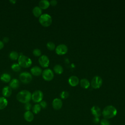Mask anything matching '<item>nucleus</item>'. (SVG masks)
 <instances>
[{
  "instance_id": "4be33fe9",
  "label": "nucleus",
  "mask_w": 125,
  "mask_h": 125,
  "mask_svg": "<svg viewBox=\"0 0 125 125\" xmlns=\"http://www.w3.org/2000/svg\"><path fill=\"white\" fill-rule=\"evenodd\" d=\"M90 82L87 79L83 78L80 81V85L83 88L86 89L88 88L90 86Z\"/></svg>"
},
{
  "instance_id": "c756f323",
  "label": "nucleus",
  "mask_w": 125,
  "mask_h": 125,
  "mask_svg": "<svg viewBox=\"0 0 125 125\" xmlns=\"http://www.w3.org/2000/svg\"><path fill=\"white\" fill-rule=\"evenodd\" d=\"M101 125H110L109 121L106 119H103L100 121Z\"/></svg>"
},
{
  "instance_id": "f3484780",
  "label": "nucleus",
  "mask_w": 125,
  "mask_h": 125,
  "mask_svg": "<svg viewBox=\"0 0 125 125\" xmlns=\"http://www.w3.org/2000/svg\"><path fill=\"white\" fill-rule=\"evenodd\" d=\"M20 85L19 81L17 79H13L11 80L9 83V86L11 89H17Z\"/></svg>"
},
{
  "instance_id": "20e7f679",
  "label": "nucleus",
  "mask_w": 125,
  "mask_h": 125,
  "mask_svg": "<svg viewBox=\"0 0 125 125\" xmlns=\"http://www.w3.org/2000/svg\"><path fill=\"white\" fill-rule=\"evenodd\" d=\"M39 21L44 27L50 26L52 22V19L50 15L48 14H43L39 17Z\"/></svg>"
},
{
  "instance_id": "9d476101",
  "label": "nucleus",
  "mask_w": 125,
  "mask_h": 125,
  "mask_svg": "<svg viewBox=\"0 0 125 125\" xmlns=\"http://www.w3.org/2000/svg\"><path fill=\"white\" fill-rule=\"evenodd\" d=\"M38 61L40 65L42 67H47L49 64V59L48 57L45 55L41 56Z\"/></svg>"
},
{
  "instance_id": "473e14b6",
  "label": "nucleus",
  "mask_w": 125,
  "mask_h": 125,
  "mask_svg": "<svg viewBox=\"0 0 125 125\" xmlns=\"http://www.w3.org/2000/svg\"><path fill=\"white\" fill-rule=\"evenodd\" d=\"M50 4H51L52 6H55L57 5L58 1L56 0H52L50 2Z\"/></svg>"
},
{
  "instance_id": "0eeeda50",
  "label": "nucleus",
  "mask_w": 125,
  "mask_h": 125,
  "mask_svg": "<svg viewBox=\"0 0 125 125\" xmlns=\"http://www.w3.org/2000/svg\"><path fill=\"white\" fill-rule=\"evenodd\" d=\"M102 84L103 80L102 78L99 76H94L91 81V85L95 89L100 88L102 86Z\"/></svg>"
},
{
  "instance_id": "aec40b11",
  "label": "nucleus",
  "mask_w": 125,
  "mask_h": 125,
  "mask_svg": "<svg viewBox=\"0 0 125 125\" xmlns=\"http://www.w3.org/2000/svg\"><path fill=\"white\" fill-rule=\"evenodd\" d=\"M0 80L4 83H8L11 81V76L8 73H3L0 77Z\"/></svg>"
},
{
  "instance_id": "c85d7f7f",
  "label": "nucleus",
  "mask_w": 125,
  "mask_h": 125,
  "mask_svg": "<svg viewBox=\"0 0 125 125\" xmlns=\"http://www.w3.org/2000/svg\"><path fill=\"white\" fill-rule=\"evenodd\" d=\"M69 96V93L66 91H62L60 94V97L62 99H66Z\"/></svg>"
},
{
  "instance_id": "e433bc0d",
  "label": "nucleus",
  "mask_w": 125,
  "mask_h": 125,
  "mask_svg": "<svg viewBox=\"0 0 125 125\" xmlns=\"http://www.w3.org/2000/svg\"><path fill=\"white\" fill-rule=\"evenodd\" d=\"M9 1L11 3H12V4H15L16 2V0H10Z\"/></svg>"
},
{
  "instance_id": "2eb2a0df",
  "label": "nucleus",
  "mask_w": 125,
  "mask_h": 125,
  "mask_svg": "<svg viewBox=\"0 0 125 125\" xmlns=\"http://www.w3.org/2000/svg\"><path fill=\"white\" fill-rule=\"evenodd\" d=\"M31 74L35 76H39L42 74V69L38 66H34L30 69Z\"/></svg>"
},
{
  "instance_id": "bb28decb",
  "label": "nucleus",
  "mask_w": 125,
  "mask_h": 125,
  "mask_svg": "<svg viewBox=\"0 0 125 125\" xmlns=\"http://www.w3.org/2000/svg\"><path fill=\"white\" fill-rule=\"evenodd\" d=\"M46 47L49 50H53L55 48V44L52 42H49L46 44Z\"/></svg>"
},
{
  "instance_id": "393cba45",
  "label": "nucleus",
  "mask_w": 125,
  "mask_h": 125,
  "mask_svg": "<svg viewBox=\"0 0 125 125\" xmlns=\"http://www.w3.org/2000/svg\"><path fill=\"white\" fill-rule=\"evenodd\" d=\"M41 107L40 105V104H35L32 107V111L34 113V114H38L39 113L40 111H41Z\"/></svg>"
},
{
  "instance_id": "72a5a7b5",
  "label": "nucleus",
  "mask_w": 125,
  "mask_h": 125,
  "mask_svg": "<svg viewBox=\"0 0 125 125\" xmlns=\"http://www.w3.org/2000/svg\"><path fill=\"white\" fill-rule=\"evenodd\" d=\"M93 122L95 124H98L100 122L99 118L98 117H94V118L93 119Z\"/></svg>"
},
{
  "instance_id": "9b49d317",
  "label": "nucleus",
  "mask_w": 125,
  "mask_h": 125,
  "mask_svg": "<svg viewBox=\"0 0 125 125\" xmlns=\"http://www.w3.org/2000/svg\"><path fill=\"white\" fill-rule=\"evenodd\" d=\"M62 106V102L59 98H55L52 102L53 108L55 110L60 109Z\"/></svg>"
},
{
  "instance_id": "6ab92c4d",
  "label": "nucleus",
  "mask_w": 125,
  "mask_h": 125,
  "mask_svg": "<svg viewBox=\"0 0 125 125\" xmlns=\"http://www.w3.org/2000/svg\"><path fill=\"white\" fill-rule=\"evenodd\" d=\"M32 12L35 17L39 18L42 15V9H41L39 6H35L33 8Z\"/></svg>"
},
{
  "instance_id": "412c9836",
  "label": "nucleus",
  "mask_w": 125,
  "mask_h": 125,
  "mask_svg": "<svg viewBox=\"0 0 125 125\" xmlns=\"http://www.w3.org/2000/svg\"><path fill=\"white\" fill-rule=\"evenodd\" d=\"M8 104V101L4 97H0V110L5 108Z\"/></svg>"
},
{
  "instance_id": "f8f14e48",
  "label": "nucleus",
  "mask_w": 125,
  "mask_h": 125,
  "mask_svg": "<svg viewBox=\"0 0 125 125\" xmlns=\"http://www.w3.org/2000/svg\"><path fill=\"white\" fill-rule=\"evenodd\" d=\"M91 112L94 117L99 118L102 114V111L100 108L97 105H94L91 107Z\"/></svg>"
},
{
  "instance_id": "4468645a",
  "label": "nucleus",
  "mask_w": 125,
  "mask_h": 125,
  "mask_svg": "<svg viewBox=\"0 0 125 125\" xmlns=\"http://www.w3.org/2000/svg\"><path fill=\"white\" fill-rule=\"evenodd\" d=\"M12 89L9 86H5L2 89V94L3 97L5 98L10 97L12 94Z\"/></svg>"
},
{
  "instance_id": "c9c22d12",
  "label": "nucleus",
  "mask_w": 125,
  "mask_h": 125,
  "mask_svg": "<svg viewBox=\"0 0 125 125\" xmlns=\"http://www.w3.org/2000/svg\"><path fill=\"white\" fill-rule=\"evenodd\" d=\"M4 47V43L2 42V41H0V50L2 49Z\"/></svg>"
},
{
  "instance_id": "f257e3e1",
  "label": "nucleus",
  "mask_w": 125,
  "mask_h": 125,
  "mask_svg": "<svg viewBox=\"0 0 125 125\" xmlns=\"http://www.w3.org/2000/svg\"><path fill=\"white\" fill-rule=\"evenodd\" d=\"M31 96L32 94L30 91L27 90H22L18 93L16 98L20 103L26 104L29 103L31 100Z\"/></svg>"
},
{
  "instance_id": "5701e85b",
  "label": "nucleus",
  "mask_w": 125,
  "mask_h": 125,
  "mask_svg": "<svg viewBox=\"0 0 125 125\" xmlns=\"http://www.w3.org/2000/svg\"><path fill=\"white\" fill-rule=\"evenodd\" d=\"M53 70H54V72L58 74H61L63 71V68L62 66L60 64L55 65L54 66Z\"/></svg>"
},
{
  "instance_id": "39448f33",
  "label": "nucleus",
  "mask_w": 125,
  "mask_h": 125,
  "mask_svg": "<svg viewBox=\"0 0 125 125\" xmlns=\"http://www.w3.org/2000/svg\"><path fill=\"white\" fill-rule=\"evenodd\" d=\"M20 81L23 83H29L32 80V75L28 72H23L19 75Z\"/></svg>"
},
{
  "instance_id": "b1692460",
  "label": "nucleus",
  "mask_w": 125,
  "mask_h": 125,
  "mask_svg": "<svg viewBox=\"0 0 125 125\" xmlns=\"http://www.w3.org/2000/svg\"><path fill=\"white\" fill-rule=\"evenodd\" d=\"M19 57V54L18 52L16 51H12L9 54V58L12 60H14V61L18 59Z\"/></svg>"
},
{
  "instance_id": "7c9ffc66",
  "label": "nucleus",
  "mask_w": 125,
  "mask_h": 125,
  "mask_svg": "<svg viewBox=\"0 0 125 125\" xmlns=\"http://www.w3.org/2000/svg\"><path fill=\"white\" fill-rule=\"evenodd\" d=\"M40 105L41 108H45L47 105L46 102L45 101H42V100L41 102H40Z\"/></svg>"
},
{
  "instance_id": "a878e982",
  "label": "nucleus",
  "mask_w": 125,
  "mask_h": 125,
  "mask_svg": "<svg viewBox=\"0 0 125 125\" xmlns=\"http://www.w3.org/2000/svg\"><path fill=\"white\" fill-rule=\"evenodd\" d=\"M11 69L15 72H19L21 70V67L18 63H15L11 65Z\"/></svg>"
},
{
  "instance_id": "2f4dec72",
  "label": "nucleus",
  "mask_w": 125,
  "mask_h": 125,
  "mask_svg": "<svg viewBox=\"0 0 125 125\" xmlns=\"http://www.w3.org/2000/svg\"><path fill=\"white\" fill-rule=\"evenodd\" d=\"M31 107H32L31 104L29 103V102L25 104L24 107H25V109L26 110V111H29L30 109L31 108Z\"/></svg>"
},
{
  "instance_id": "423d86ee",
  "label": "nucleus",
  "mask_w": 125,
  "mask_h": 125,
  "mask_svg": "<svg viewBox=\"0 0 125 125\" xmlns=\"http://www.w3.org/2000/svg\"><path fill=\"white\" fill-rule=\"evenodd\" d=\"M43 97V92L40 90H37L32 94L31 99L35 103H40L42 100Z\"/></svg>"
},
{
  "instance_id": "6e6552de",
  "label": "nucleus",
  "mask_w": 125,
  "mask_h": 125,
  "mask_svg": "<svg viewBox=\"0 0 125 125\" xmlns=\"http://www.w3.org/2000/svg\"><path fill=\"white\" fill-rule=\"evenodd\" d=\"M42 77L43 79L46 81H50L54 78V73L53 71L49 68L44 69L42 72Z\"/></svg>"
},
{
  "instance_id": "1a4fd4ad",
  "label": "nucleus",
  "mask_w": 125,
  "mask_h": 125,
  "mask_svg": "<svg viewBox=\"0 0 125 125\" xmlns=\"http://www.w3.org/2000/svg\"><path fill=\"white\" fill-rule=\"evenodd\" d=\"M68 51L67 46L64 44H60L58 45L55 48L56 53L58 55H62L65 54Z\"/></svg>"
},
{
  "instance_id": "ddd939ff",
  "label": "nucleus",
  "mask_w": 125,
  "mask_h": 125,
  "mask_svg": "<svg viewBox=\"0 0 125 125\" xmlns=\"http://www.w3.org/2000/svg\"><path fill=\"white\" fill-rule=\"evenodd\" d=\"M68 83L72 86H76L79 83V79L76 76H71L68 79Z\"/></svg>"
},
{
  "instance_id": "dca6fc26",
  "label": "nucleus",
  "mask_w": 125,
  "mask_h": 125,
  "mask_svg": "<svg viewBox=\"0 0 125 125\" xmlns=\"http://www.w3.org/2000/svg\"><path fill=\"white\" fill-rule=\"evenodd\" d=\"M23 117L25 121L28 122H32L34 118L33 113L31 111H26L23 114Z\"/></svg>"
},
{
  "instance_id": "7ed1b4c3",
  "label": "nucleus",
  "mask_w": 125,
  "mask_h": 125,
  "mask_svg": "<svg viewBox=\"0 0 125 125\" xmlns=\"http://www.w3.org/2000/svg\"><path fill=\"white\" fill-rule=\"evenodd\" d=\"M18 64L23 68L29 67L32 63L31 59L24 55H20L18 59Z\"/></svg>"
},
{
  "instance_id": "cd10ccee",
  "label": "nucleus",
  "mask_w": 125,
  "mask_h": 125,
  "mask_svg": "<svg viewBox=\"0 0 125 125\" xmlns=\"http://www.w3.org/2000/svg\"><path fill=\"white\" fill-rule=\"evenodd\" d=\"M33 54L36 57H39L41 56L42 52L40 49L38 48H35L33 51Z\"/></svg>"
},
{
  "instance_id": "f03ea898",
  "label": "nucleus",
  "mask_w": 125,
  "mask_h": 125,
  "mask_svg": "<svg viewBox=\"0 0 125 125\" xmlns=\"http://www.w3.org/2000/svg\"><path fill=\"white\" fill-rule=\"evenodd\" d=\"M117 113V109L113 105H109L105 106L102 111L104 118L109 119L115 117Z\"/></svg>"
},
{
  "instance_id": "f704fd0d",
  "label": "nucleus",
  "mask_w": 125,
  "mask_h": 125,
  "mask_svg": "<svg viewBox=\"0 0 125 125\" xmlns=\"http://www.w3.org/2000/svg\"><path fill=\"white\" fill-rule=\"evenodd\" d=\"M9 41V38L7 37H5L2 39V42L3 43H7Z\"/></svg>"
},
{
  "instance_id": "a211bd4d",
  "label": "nucleus",
  "mask_w": 125,
  "mask_h": 125,
  "mask_svg": "<svg viewBox=\"0 0 125 125\" xmlns=\"http://www.w3.org/2000/svg\"><path fill=\"white\" fill-rule=\"evenodd\" d=\"M50 5V2L47 0H41L39 2V7L42 9H46Z\"/></svg>"
}]
</instances>
